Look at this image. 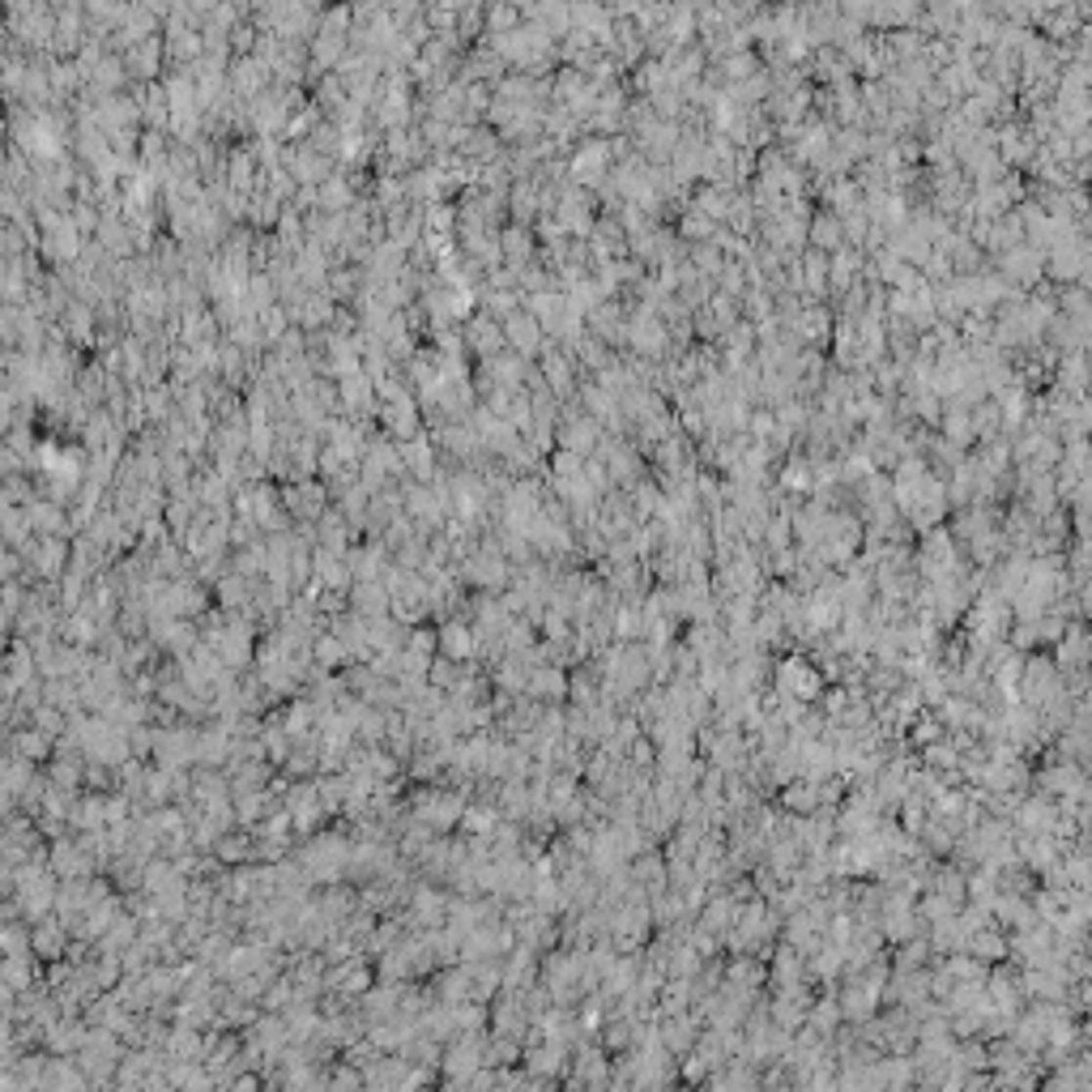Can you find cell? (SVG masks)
Wrapping results in <instances>:
<instances>
[{
  "instance_id": "cell-3",
  "label": "cell",
  "mask_w": 1092,
  "mask_h": 1092,
  "mask_svg": "<svg viewBox=\"0 0 1092 1092\" xmlns=\"http://www.w3.org/2000/svg\"><path fill=\"white\" fill-rule=\"evenodd\" d=\"M973 952H978L982 960H999V956H1003V939H994V935H973Z\"/></svg>"
},
{
  "instance_id": "cell-2",
  "label": "cell",
  "mask_w": 1092,
  "mask_h": 1092,
  "mask_svg": "<svg viewBox=\"0 0 1092 1092\" xmlns=\"http://www.w3.org/2000/svg\"><path fill=\"white\" fill-rule=\"evenodd\" d=\"M34 550H26V555L39 563V572H47V577H52V572H61V563H65V555H68V546L61 543V538H43V543H30Z\"/></svg>"
},
{
  "instance_id": "cell-5",
  "label": "cell",
  "mask_w": 1092,
  "mask_h": 1092,
  "mask_svg": "<svg viewBox=\"0 0 1092 1092\" xmlns=\"http://www.w3.org/2000/svg\"><path fill=\"white\" fill-rule=\"evenodd\" d=\"M781 1092H794V1088H781Z\"/></svg>"
},
{
  "instance_id": "cell-1",
  "label": "cell",
  "mask_w": 1092,
  "mask_h": 1092,
  "mask_svg": "<svg viewBox=\"0 0 1092 1092\" xmlns=\"http://www.w3.org/2000/svg\"><path fill=\"white\" fill-rule=\"evenodd\" d=\"M22 512H26L30 530H39V534H47V538H56V534L68 530V516L61 512V503H52V500H30Z\"/></svg>"
},
{
  "instance_id": "cell-4",
  "label": "cell",
  "mask_w": 1092,
  "mask_h": 1092,
  "mask_svg": "<svg viewBox=\"0 0 1092 1092\" xmlns=\"http://www.w3.org/2000/svg\"><path fill=\"white\" fill-rule=\"evenodd\" d=\"M14 568H18V559L9 555V550H5V543H0V577H9V572H14Z\"/></svg>"
}]
</instances>
